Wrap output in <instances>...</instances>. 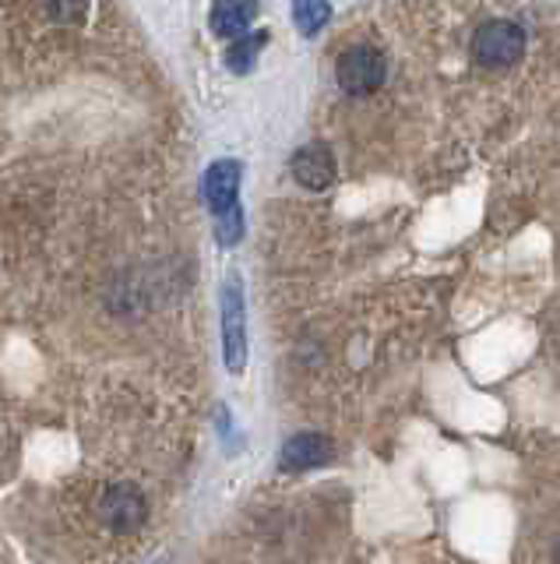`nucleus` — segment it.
Listing matches in <instances>:
<instances>
[{
    "mask_svg": "<svg viewBox=\"0 0 560 564\" xmlns=\"http://www.w3.org/2000/svg\"><path fill=\"white\" fill-rule=\"evenodd\" d=\"M331 456H335V445L317 431L293 434L290 442L282 445V466L285 469H317V466L331 462Z\"/></svg>",
    "mask_w": 560,
    "mask_h": 564,
    "instance_id": "nucleus-7",
    "label": "nucleus"
},
{
    "mask_svg": "<svg viewBox=\"0 0 560 564\" xmlns=\"http://www.w3.org/2000/svg\"><path fill=\"white\" fill-rule=\"evenodd\" d=\"M254 19H258V0H215L212 4V33L222 39L247 36Z\"/></svg>",
    "mask_w": 560,
    "mask_h": 564,
    "instance_id": "nucleus-8",
    "label": "nucleus"
},
{
    "mask_svg": "<svg viewBox=\"0 0 560 564\" xmlns=\"http://www.w3.org/2000/svg\"><path fill=\"white\" fill-rule=\"evenodd\" d=\"M293 177L296 184H303L307 191H325L335 180V155L325 149V145H303L296 155H293Z\"/></svg>",
    "mask_w": 560,
    "mask_h": 564,
    "instance_id": "nucleus-6",
    "label": "nucleus"
},
{
    "mask_svg": "<svg viewBox=\"0 0 560 564\" xmlns=\"http://www.w3.org/2000/svg\"><path fill=\"white\" fill-rule=\"evenodd\" d=\"M46 11L57 25H82L89 14V0H46Z\"/></svg>",
    "mask_w": 560,
    "mask_h": 564,
    "instance_id": "nucleus-11",
    "label": "nucleus"
},
{
    "mask_svg": "<svg viewBox=\"0 0 560 564\" xmlns=\"http://www.w3.org/2000/svg\"><path fill=\"white\" fill-rule=\"evenodd\" d=\"M331 19L328 0H293V22L303 36H317Z\"/></svg>",
    "mask_w": 560,
    "mask_h": 564,
    "instance_id": "nucleus-10",
    "label": "nucleus"
},
{
    "mask_svg": "<svg viewBox=\"0 0 560 564\" xmlns=\"http://www.w3.org/2000/svg\"><path fill=\"white\" fill-rule=\"evenodd\" d=\"M100 515L106 526H114L120 532H131L145 522L149 515V505H145V494L131 483H117V487H109L100 501Z\"/></svg>",
    "mask_w": 560,
    "mask_h": 564,
    "instance_id": "nucleus-4",
    "label": "nucleus"
},
{
    "mask_svg": "<svg viewBox=\"0 0 560 564\" xmlns=\"http://www.w3.org/2000/svg\"><path fill=\"white\" fill-rule=\"evenodd\" d=\"M472 57L483 68H511L525 57V33L515 22H487L472 36Z\"/></svg>",
    "mask_w": 560,
    "mask_h": 564,
    "instance_id": "nucleus-2",
    "label": "nucleus"
},
{
    "mask_svg": "<svg viewBox=\"0 0 560 564\" xmlns=\"http://www.w3.org/2000/svg\"><path fill=\"white\" fill-rule=\"evenodd\" d=\"M215 237H219V244H226V247L244 237V212L233 209L226 215H215Z\"/></svg>",
    "mask_w": 560,
    "mask_h": 564,
    "instance_id": "nucleus-12",
    "label": "nucleus"
},
{
    "mask_svg": "<svg viewBox=\"0 0 560 564\" xmlns=\"http://www.w3.org/2000/svg\"><path fill=\"white\" fill-rule=\"evenodd\" d=\"M222 353H226L230 374H244L247 367V307L240 279L230 275L222 286Z\"/></svg>",
    "mask_w": 560,
    "mask_h": 564,
    "instance_id": "nucleus-3",
    "label": "nucleus"
},
{
    "mask_svg": "<svg viewBox=\"0 0 560 564\" xmlns=\"http://www.w3.org/2000/svg\"><path fill=\"white\" fill-rule=\"evenodd\" d=\"M265 43H268V33H247V36L233 39V46L226 50V68L233 74H247L254 64H258Z\"/></svg>",
    "mask_w": 560,
    "mask_h": 564,
    "instance_id": "nucleus-9",
    "label": "nucleus"
},
{
    "mask_svg": "<svg viewBox=\"0 0 560 564\" xmlns=\"http://www.w3.org/2000/svg\"><path fill=\"white\" fill-rule=\"evenodd\" d=\"M335 78H339L342 92L349 96H374L388 78V60L374 46H349L342 50L339 64H335Z\"/></svg>",
    "mask_w": 560,
    "mask_h": 564,
    "instance_id": "nucleus-1",
    "label": "nucleus"
},
{
    "mask_svg": "<svg viewBox=\"0 0 560 564\" xmlns=\"http://www.w3.org/2000/svg\"><path fill=\"white\" fill-rule=\"evenodd\" d=\"M240 174L244 166L236 160H219L208 166L205 174V205L212 209V215H226L233 209H240Z\"/></svg>",
    "mask_w": 560,
    "mask_h": 564,
    "instance_id": "nucleus-5",
    "label": "nucleus"
}]
</instances>
